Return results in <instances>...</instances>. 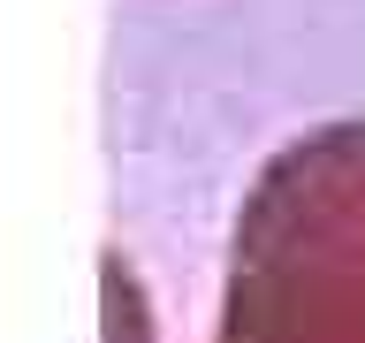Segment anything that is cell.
I'll use <instances>...</instances> for the list:
<instances>
[{"label": "cell", "instance_id": "obj_1", "mask_svg": "<svg viewBox=\"0 0 365 343\" xmlns=\"http://www.w3.org/2000/svg\"><path fill=\"white\" fill-rule=\"evenodd\" d=\"M213 343H365V122L312 130L259 168Z\"/></svg>", "mask_w": 365, "mask_h": 343}]
</instances>
